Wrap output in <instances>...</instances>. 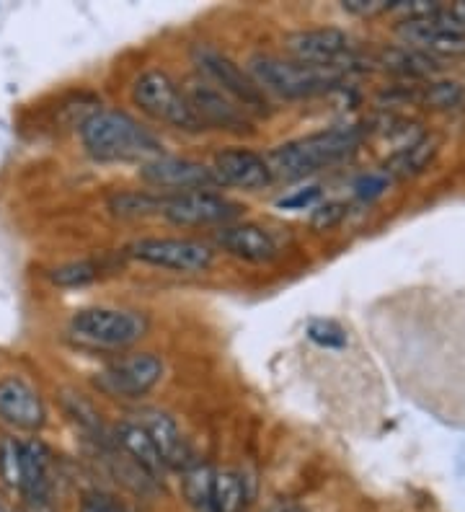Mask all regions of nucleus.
<instances>
[{"label":"nucleus","instance_id":"35","mask_svg":"<svg viewBox=\"0 0 465 512\" xmlns=\"http://www.w3.org/2000/svg\"><path fill=\"white\" fill-rule=\"evenodd\" d=\"M0 512H13V507L8 505V502L3 500V497H0Z\"/></svg>","mask_w":465,"mask_h":512},{"label":"nucleus","instance_id":"17","mask_svg":"<svg viewBox=\"0 0 465 512\" xmlns=\"http://www.w3.org/2000/svg\"><path fill=\"white\" fill-rule=\"evenodd\" d=\"M140 425H143L145 432L150 435L155 450L161 453L163 466H166V469H176V471L189 469L192 453H189L186 440L181 438V430L176 427L174 419L161 412H148Z\"/></svg>","mask_w":465,"mask_h":512},{"label":"nucleus","instance_id":"37","mask_svg":"<svg viewBox=\"0 0 465 512\" xmlns=\"http://www.w3.org/2000/svg\"><path fill=\"white\" fill-rule=\"evenodd\" d=\"M290 512H303V510H290Z\"/></svg>","mask_w":465,"mask_h":512},{"label":"nucleus","instance_id":"32","mask_svg":"<svg viewBox=\"0 0 465 512\" xmlns=\"http://www.w3.org/2000/svg\"><path fill=\"white\" fill-rule=\"evenodd\" d=\"M124 507L117 505V502L104 492H91L86 494V500H83L81 512H122Z\"/></svg>","mask_w":465,"mask_h":512},{"label":"nucleus","instance_id":"15","mask_svg":"<svg viewBox=\"0 0 465 512\" xmlns=\"http://www.w3.org/2000/svg\"><path fill=\"white\" fill-rule=\"evenodd\" d=\"M215 241L223 246L230 256L243 259V262L264 264L272 262L274 256L279 254L277 241L272 238V233L254 223L225 225L223 231L215 236Z\"/></svg>","mask_w":465,"mask_h":512},{"label":"nucleus","instance_id":"25","mask_svg":"<svg viewBox=\"0 0 465 512\" xmlns=\"http://www.w3.org/2000/svg\"><path fill=\"white\" fill-rule=\"evenodd\" d=\"M21 476H24V443L16 438L0 440V479L8 487L21 489Z\"/></svg>","mask_w":465,"mask_h":512},{"label":"nucleus","instance_id":"9","mask_svg":"<svg viewBox=\"0 0 465 512\" xmlns=\"http://www.w3.org/2000/svg\"><path fill=\"white\" fill-rule=\"evenodd\" d=\"M140 176L153 187L176 189V192H207L212 187H220L215 171L205 163L189 161V158L158 156L153 161H145Z\"/></svg>","mask_w":465,"mask_h":512},{"label":"nucleus","instance_id":"6","mask_svg":"<svg viewBox=\"0 0 465 512\" xmlns=\"http://www.w3.org/2000/svg\"><path fill=\"white\" fill-rule=\"evenodd\" d=\"M194 63L202 70L205 81L220 88L228 99H233L246 112H267V96L251 81V75L246 70L238 68L228 55L210 47V44H197L192 52Z\"/></svg>","mask_w":465,"mask_h":512},{"label":"nucleus","instance_id":"2","mask_svg":"<svg viewBox=\"0 0 465 512\" xmlns=\"http://www.w3.org/2000/svg\"><path fill=\"white\" fill-rule=\"evenodd\" d=\"M362 140V130L357 125L334 127V130L316 132L308 138L292 140V143L279 145L269 153L267 163L274 179L295 182L303 176L313 174L318 169H326L339 158L349 156Z\"/></svg>","mask_w":465,"mask_h":512},{"label":"nucleus","instance_id":"22","mask_svg":"<svg viewBox=\"0 0 465 512\" xmlns=\"http://www.w3.org/2000/svg\"><path fill=\"white\" fill-rule=\"evenodd\" d=\"M212 479H215V471L210 466L186 469L184 494L186 502L194 507V512H215L212 510Z\"/></svg>","mask_w":465,"mask_h":512},{"label":"nucleus","instance_id":"26","mask_svg":"<svg viewBox=\"0 0 465 512\" xmlns=\"http://www.w3.org/2000/svg\"><path fill=\"white\" fill-rule=\"evenodd\" d=\"M52 282L60 288H78V285H88L99 277V264L93 262H73L62 264V267L52 269Z\"/></svg>","mask_w":465,"mask_h":512},{"label":"nucleus","instance_id":"3","mask_svg":"<svg viewBox=\"0 0 465 512\" xmlns=\"http://www.w3.org/2000/svg\"><path fill=\"white\" fill-rule=\"evenodd\" d=\"M248 75L264 94H277L282 99H305L339 86L344 68H318L298 60H282L277 55H254L248 60Z\"/></svg>","mask_w":465,"mask_h":512},{"label":"nucleus","instance_id":"21","mask_svg":"<svg viewBox=\"0 0 465 512\" xmlns=\"http://www.w3.org/2000/svg\"><path fill=\"white\" fill-rule=\"evenodd\" d=\"M246 502L243 479L233 471H215L212 479V510L215 512H241Z\"/></svg>","mask_w":465,"mask_h":512},{"label":"nucleus","instance_id":"27","mask_svg":"<svg viewBox=\"0 0 465 512\" xmlns=\"http://www.w3.org/2000/svg\"><path fill=\"white\" fill-rule=\"evenodd\" d=\"M308 339L310 342L321 344V347H329V350H339L347 344V331L341 329L334 321L316 319L308 324Z\"/></svg>","mask_w":465,"mask_h":512},{"label":"nucleus","instance_id":"5","mask_svg":"<svg viewBox=\"0 0 465 512\" xmlns=\"http://www.w3.org/2000/svg\"><path fill=\"white\" fill-rule=\"evenodd\" d=\"M70 331L75 339L93 344V347L122 350L145 337L148 319L143 313L124 311V308H86V311L75 313L70 321Z\"/></svg>","mask_w":465,"mask_h":512},{"label":"nucleus","instance_id":"29","mask_svg":"<svg viewBox=\"0 0 465 512\" xmlns=\"http://www.w3.org/2000/svg\"><path fill=\"white\" fill-rule=\"evenodd\" d=\"M388 184H391V176L385 174V171H375V174L362 176L360 182L354 184V189H357L360 200H375V197H380L388 189Z\"/></svg>","mask_w":465,"mask_h":512},{"label":"nucleus","instance_id":"14","mask_svg":"<svg viewBox=\"0 0 465 512\" xmlns=\"http://www.w3.org/2000/svg\"><path fill=\"white\" fill-rule=\"evenodd\" d=\"M0 417L19 430H39L44 425V404L29 383L19 378L0 381Z\"/></svg>","mask_w":465,"mask_h":512},{"label":"nucleus","instance_id":"34","mask_svg":"<svg viewBox=\"0 0 465 512\" xmlns=\"http://www.w3.org/2000/svg\"><path fill=\"white\" fill-rule=\"evenodd\" d=\"M24 512H55L52 500H24Z\"/></svg>","mask_w":465,"mask_h":512},{"label":"nucleus","instance_id":"28","mask_svg":"<svg viewBox=\"0 0 465 512\" xmlns=\"http://www.w3.org/2000/svg\"><path fill=\"white\" fill-rule=\"evenodd\" d=\"M460 99H463V86L460 83H432L422 96L424 104L437 109L455 107Z\"/></svg>","mask_w":465,"mask_h":512},{"label":"nucleus","instance_id":"13","mask_svg":"<svg viewBox=\"0 0 465 512\" xmlns=\"http://www.w3.org/2000/svg\"><path fill=\"white\" fill-rule=\"evenodd\" d=\"M215 171L217 182L228 184V187L246 189V192H256L272 184V171H269L267 158L256 156L254 150L243 148H228L220 150L215 156Z\"/></svg>","mask_w":465,"mask_h":512},{"label":"nucleus","instance_id":"4","mask_svg":"<svg viewBox=\"0 0 465 512\" xmlns=\"http://www.w3.org/2000/svg\"><path fill=\"white\" fill-rule=\"evenodd\" d=\"M132 101H135V107H140V112L158 119V122H166V125L186 132L202 130L184 88L163 70H148V73L140 75L132 83Z\"/></svg>","mask_w":465,"mask_h":512},{"label":"nucleus","instance_id":"33","mask_svg":"<svg viewBox=\"0 0 465 512\" xmlns=\"http://www.w3.org/2000/svg\"><path fill=\"white\" fill-rule=\"evenodd\" d=\"M344 11L357 13V16H375L380 11H391V3L388 0H347Z\"/></svg>","mask_w":465,"mask_h":512},{"label":"nucleus","instance_id":"24","mask_svg":"<svg viewBox=\"0 0 465 512\" xmlns=\"http://www.w3.org/2000/svg\"><path fill=\"white\" fill-rule=\"evenodd\" d=\"M163 205H166V197H158V194L148 192L119 194V197H114L109 202L112 213L119 215V218H140V215L163 213Z\"/></svg>","mask_w":465,"mask_h":512},{"label":"nucleus","instance_id":"23","mask_svg":"<svg viewBox=\"0 0 465 512\" xmlns=\"http://www.w3.org/2000/svg\"><path fill=\"white\" fill-rule=\"evenodd\" d=\"M380 57H383L385 68L401 75H429L434 70L432 57L411 50V47H391Z\"/></svg>","mask_w":465,"mask_h":512},{"label":"nucleus","instance_id":"11","mask_svg":"<svg viewBox=\"0 0 465 512\" xmlns=\"http://www.w3.org/2000/svg\"><path fill=\"white\" fill-rule=\"evenodd\" d=\"M163 363L150 352H137V355H127L114 360L109 368L101 373L99 383L109 391V394L127 396V399H137V396L148 394L155 383L161 381Z\"/></svg>","mask_w":465,"mask_h":512},{"label":"nucleus","instance_id":"30","mask_svg":"<svg viewBox=\"0 0 465 512\" xmlns=\"http://www.w3.org/2000/svg\"><path fill=\"white\" fill-rule=\"evenodd\" d=\"M347 215V205H341V202H326V205H321L313 213V228H318V231H329V228H334V225L341 223V218Z\"/></svg>","mask_w":465,"mask_h":512},{"label":"nucleus","instance_id":"10","mask_svg":"<svg viewBox=\"0 0 465 512\" xmlns=\"http://www.w3.org/2000/svg\"><path fill=\"white\" fill-rule=\"evenodd\" d=\"M285 47L292 60L318 68H344V60L352 55L349 37L339 29H305L287 34Z\"/></svg>","mask_w":465,"mask_h":512},{"label":"nucleus","instance_id":"20","mask_svg":"<svg viewBox=\"0 0 465 512\" xmlns=\"http://www.w3.org/2000/svg\"><path fill=\"white\" fill-rule=\"evenodd\" d=\"M434 153H437V140L434 138L416 140V143H411V145H406L403 150H398L396 156L388 161V166H385V174L388 176L419 174V171H424V166L432 161Z\"/></svg>","mask_w":465,"mask_h":512},{"label":"nucleus","instance_id":"16","mask_svg":"<svg viewBox=\"0 0 465 512\" xmlns=\"http://www.w3.org/2000/svg\"><path fill=\"white\" fill-rule=\"evenodd\" d=\"M398 37L406 42V47L424 52V55H460V52H465L463 34L447 32L432 16L429 19L403 21L398 26Z\"/></svg>","mask_w":465,"mask_h":512},{"label":"nucleus","instance_id":"1","mask_svg":"<svg viewBox=\"0 0 465 512\" xmlns=\"http://www.w3.org/2000/svg\"><path fill=\"white\" fill-rule=\"evenodd\" d=\"M81 140L99 161H153L161 156V143L130 114L99 109L81 122Z\"/></svg>","mask_w":465,"mask_h":512},{"label":"nucleus","instance_id":"36","mask_svg":"<svg viewBox=\"0 0 465 512\" xmlns=\"http://www.w3.org/2000/svg\"><path fill=\"white\" fill-rule=\"evenodd\" d=\"M290 510H292V507H274L272 512H290Z\"/></svg>","mask_w":465,"mask_h":512},{"label":"nucleus","instance_id":"7","mask_svg":"<svg viewBox=\"0 0 465 512\" xmlns=\"http://www.w3.org/2000/svg\"><path fill=\"white\" fill-rule=\"evenodd\" d=\"M127 254L153 267L184 272V275L205 272L212 267V251L189 238H140L127 246Z\"/></svg>","mask_w":465,"mask_h":512},{"label":"nucleus","instance_id":"12","mask_svg":"<svg viewBox=\"0 0 465 512\" xmlns=\"http://www.w3.org/2000/svg\"><path fill=\"white\" fill-rule=\"evenodd\" d=\"M184 94L202 127H220V130L233 132H243L248 127L246 114H243V109H238L236 101L228 99L220 88H215L205 78L202 81L194 78V81L186 83Z\"/></svg>","mask_w":465,"mask_h":512},{"label":"nucleus","instance_id":"8","mask_svg":"<svg viewBox=\"0 0 465 512\" xmlns=\"http://www.w3.org/2000/svg\"><path fill=\"white\" fill-rule=\"evenodd\" d=\"M163 215L174 225H228L241 215V207L215 192H181L166 197Z\"/></svg>","mask_w":465,"mask_h":512},{"label":"nucleus","instance_id":"19","mask_svg":"<svg viewBox=\"0 0 465 512\" xmlns=\"http://www.w3.org/2000/svg\"><path fill=\"white\" fill-rule=\"evenodd\" d=\"M117 438L122 448L132 456V461L137 463V469L145 471L153 479H161L166 466H163L161 453L155 450L153 440H150V435L140 422H122L117 430Z\"/></svg>","mask_w":465,"mask_h":512},{"label":"nucleus","instance_id":"18","mask_svg":"<svg viewBox=\"0 0 465 512\" xmlns=\"http://www.w3.org/2000/svg\"><path fill=\"white\" fill-rule=\"evenodd\" d=\"M50 450L39 440L24 443V476L21 492L24 500H52V461Z\"/></svg>","mask_w":465,"mask_h":512},{"label":"nucleus","instance_id":"38","mask_svg":"<svg viewBox=\"0 0 465 512\" xmlns=\"http://www.w3.org/2000/svg\"><path fill=\"white\" fill-rule=\"evenodd\" d=\"M122 512H127V510H122Z\"/></svg>","mask_w":465,"mask_h":512},{"label":"nucleus","instance_id":"31","mask_svg":"<svg viewBox=\"0 0 465 512\" xmlns=\"http://www.w3.org/2000/svg\"><path fill=\"white\" fill-rule=\"evenodd\" d=\"M318 197H321V189L305 187V189H298V192L287 194V197H282V200H279V207H282V210H305V207L316 205Z\"/></svg>","mask_w":465,"mask_h":512}]
</instances>
